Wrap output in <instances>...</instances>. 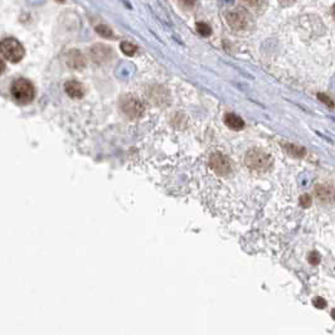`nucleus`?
I'll use <instances>...</instances> for the list:
<instances>
[{"mask_svg": "<svg viewBox=\"0 0 335 335\" xmlns=\"http://www.w3.org/2000/svg\"><path fill=\"white\" fill-rule=\"evenodd\" d=\"M195 26H197V30H198L199 34L203 35V37H208V35L212 34V29H210V26L207 23L201 22V23H197Z\"/></svg>", "mask_w": 335, "mask_h": 335, "instance_id": "15", "label": "nucleus"}, {"mask_svg": "<svg viewBox=\"0 0 335 335\" xmlns=\"http://www.w3.org/2000/svg\"><path fill=\"white\" fill-rule=\"evenodd\" d=\"M332 316H333V319H334V320H335V309L332 311Z\"/></svg>", "mask_w": 335, "mask_h": 335, "instance_id": "22", "label": "nucleus"}, {"mask_svg": "<svg viewBox=\"0 0 335 335\" xmlns=\"http://www.w3.org/2000/svg\"><path fill=\"white\" fill-rule=\"evenodd\" d=\"M242 1L245 4H247L250 8H259V6L262 5L265 0H242Z\"/></svg>", "mask_w": 335, "mask_h": 335, "instance_id": "18", "label": "nucleus"}, {"mask_svg": "<svg viewBox=\"0 0 335 335\" xmlns=\"http://www.w3.org/2000/svg\"><path fill=\"white\" fill-rule=\"evenodd\" d=\"M10 91H12L13 99L21 105H26V103L32 102L35 95L34 86L32 85V82L26 78L15 79L13 82Z\"/></svg>", "mask_w": 335, "mask_h": 335, "instance_id": "1", "label": "nucleus"}, {"mask_svg": "<svg viewBox=\"0 0 335 335\" xmlns=\"http://www.w3.org/2000/svg\"><path fill=\"white\" fill-rule=\"evenodd\" d=\"M64 91H66L68 96L72 97V99H81V97H83V95H85V92H86L83 85L77 81L66 82V85H64Z\"/></svg>", "mask_w": 335, "mask_h": 335, "instance_id": "10", "label": "nucleus"}, {"mask_svg": "<svg viewBox=\"0 0 335 335\" xmlns=\"http://www.w3.org/2000/svg\"><path fill=\"white\" fill-rule=\"evenodd\" d=\"M315 194L321 203H332L335 201V189L329 185H321V184L316 185Z\"/></svg>", "mask_w": 335, "mask_h": 335, "instance_id": "9", "label": "nucleus"}, {"mask_svg": "<svg viewBox=\"0 0 335 335\" xmlns=\"http://www.w3.org/2000/svg\"><path fill=\"white\" fill-rule=\"evenodd\" d=\"M54 1H57V3H64L66 0H54Z\"/></svg>", "mask_w": 335, "mask_h": 335, "instance_id": "23", "label": "nucleus"}, {"mask_svg": "<svg viewBox=\"0 0 335 335\" xmlns=\"http://www.w3.org/2000/svg\"><path fill=\"white\" fill-rule=\"evenodd\" d=\"M333 15H334V18H335V5H334V8H333Z\"/></svg>", "mask_w": 335, "mask_h": 335, "instance_id": "24", "label": "nucleus"}, {"mask_svg": "<svg viewBox=\"0 0 335 335\" xmlns=\"http://www.w3.org/2000/svg\"><path fill=\"white\" fill-rule=\"evenodd\" d=\"M311 202H312V199H311V197H310L309 194L301 195V198H300V206H301V207H304V208L310 207V206H311Z\"/></svg>", "mask_w": 335, "mask_h": 335, "instance_id": "17", "label": "nucleus"}, {"mask_svg": "<svg viewBox=\"0 0 335 335\" xmlns=\"http://www.w3.org/2000/svg\"><path fill=\"white\" fill-rule=\"evenodd\" d=\"M185 5L188 6V8H190V6H193L194 5V3H195V0H181Z\"/></svg>", "mask_w": 335, "mask_h": 335, "instance_id": "21", "label": "nucleus"}, {"mask_svg": "<svg viewBox=\"0 0 335 335\" xmlns=\"http://www.w3.org/2000/svg\"><path fill=\"white\" fill-rule=\"evenodd\" d=\"M246 164L250 169L256 170V172H265V170L270 169L272 160L270 155L261 152L258 149H255V150H251L246 156Z\"/></svg>", "mask_w": 335, "mask_h": 335, "instance_id": "3", "label": "nucleus"}, {"mask_svg": "<svg viewBox=\"0 0 335 335\" xmlns=\"http://www.w3.org/2000/svg\"><path fill=\"white\" fill-rule=\"evenodd\" d=\"M225 124L231 129V130H234V131H239V130H242V129L245 128V121L234 114L226 115Z\"/></svg>", "mask_w": 335, "mask_h": 335, "instance_id": "11", "label": "nucleus"}, {"mask_svg": "<svg viewBox=\"0 0 335 335\" xmlns=\"http://www.w3.org/2000/svg\"><path fill=\"white\" fill-rule=\"evenodd\" d=\"M91 57L97 64H103L108 62L112 57V50L105 44H95L91 48Z\"/></svg>", "mask_w": 335, "mask_h": 335, "instance_id": "6", "label": "nucleus"}, {"mask_svg": "<svg viewBox=\"0 0 335 335\" xmlns=\"http://www.w3.org/2000/svg\"><path fill=\"white\" fill-rule=\"evenodd\" d=\"M285 149L288 154L295 157H304L306 154L305 149L301 148V146L294 145V144H285Z\"/></svg>", "mask_w": 335, "mask_h": 335, "instance_id": "12", "label": "nucleus"}, {"mask_svg": "<svg viewBox=\"0 0 335 335\" xmlns=\"http://www.w3.org/2000/svg\"><path fill=\"white\" fill-rule=\"evenodd\" d=\"M312 304H314V306H316L318 309H325V308H327V301L324 300L323 297H316V299H314Z\"/></svg>", "mask_w": 335, "mask_h": 335, "instance_id": "19", "label": "nucleus"}, {"mask_svg": "<svg viewBox=\"0 0 335 335\" xmlns=\"http://www.w3.org/2000/svg\"><path fill=\"white\" fill-rule=\"evenodd\" d=\"M121 110L130 119H136L144 112V106L136 97L125 96L121 100Z\"/></svg>", "mask_w": 335, "mask_h": 335, "instance_id": "4", "label": "nucleus"}, {"mask_svg": "<svg viewBox=\"0 0 335 335\" xmlns=\"http://www.w3.org/2000/svg\"><path fill=\"white\" fill-rule=\"evenodd\" d=\"M0 50H1L3 58L9 62H12V63L21 62L24 57L23 46L14 38L4 39V41L1 42Z\"/></svg>", "mask_w": 335, "mask_h": 335, "instance_id": "2", "label": "nucleus"}, {"mask_svg": "<svg viewBox=\"0 0 335 335\" xmlns=\"http://www.w3.org/2000/svg\"><path fill=\"white\" fill-rule=\"evenodd\" d=\"M209 166L210 169L213 170L214 173H217L218 175H226L228 172H230V161L226 156L223 155H212L209 160Z\"/></svg>", "mask_w": 335, "mask_h": 335, "instance_id": "7", "label": "nucleus"}, {"mask_svg": "<svg viewBox=\"0 0 335 335\" xmlns=\"http://www.w3.org/2000/svg\"><path fill=\"white\" fill-rule=\"evenodd\" d=\"M318 97H319V100H320L321 102H324L325 105L328 106V107H330V108H335V102L333 101L332 99H330L328 95H324V94H318Z\"/></svg>", "mask_w": 335, "mask_h": 335, "instance_id": "16", "label": "nucleus"}, {"mask_svg": "<svg viewBox=\"0 0 335 335\" xmlns=\"http://www.w3.org/2000/svg\"><path fill=\"white\" fill-rule=\"evenodd\" d=\"M121 51L124 52V54L126 55H134L137 52V47L134 43H130V42H123L121 43Z\"/></svg>", "mask_w": 335, "mask_h": 335, "instance_id": "13", "label": "nucleus"}, {"mask_svg": "<svg viewBox=\"0 0 335 335\" xmlns=\"http://www.w3.org/2000/svg\"><path fill=\"white\" fill-rule=\"evenodd\" d=\"M309 262L311 263V265H318V263L320 262V255H319L318 252H311V254L309 255Z\"/></svg>", "mask_w": 335, "mask_h": 335, "instance_id": "20", "label": "nucleus"}, {"mask_svg": "<svg viewBox=\"0 0 335 335\" xmlns=\"http://www.w3.org/2000/svg\"><path fill=\"white\" fill-rule=\"evenodd\" d=\"M66 63L72 70H82L86 66V58L79 51L72 50L66 55Z\"/></svg>", "mask_w": 335, "mask_h": 335, "instance_id": "8", "label": "nucleus"}, {"mask_svg": "<svg viewBox=\"0 0 335 335\" xmlns=\"http://www.w3.org/2000/svg\"><path fill=\"white\" fill-rule=\"evenodd\" d=\"M226 21L232 29L243 30L250 24V17H248L247 13L241 10V9H236V10H232L226 15Z\"/></svg>", "mask_w": 335, "mask_h": 335, "instance_id": "5", "label": "nucleus"}, {"mask_svg": "<svg viewBox=\"0 0 335 335\" xmlns=\"http://www.w3.org/2000/svg\"><path fill=\"white\" fill-rule=\"evenodd\" d=\"M96 32L100 35H102L103 38H112L114 37V32L111 29L110 26H105V24H101V26H96Z\"/></svg>", "mask_w": 335, "mask_h": 335, "instance_id": "14", "label": "nucleus"}]
</instances>
